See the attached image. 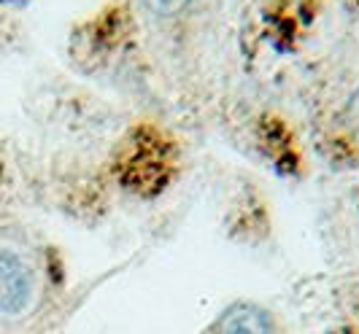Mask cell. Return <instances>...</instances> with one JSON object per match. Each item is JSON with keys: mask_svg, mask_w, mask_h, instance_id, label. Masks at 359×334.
Here are the masks:
<instances>
[{"mask_svg": "<svg viewBox=\"0 0 359 334\" xmlns=\"http://www.w3.org/2000/svg\"><path fill=\"white\" fill-rule=\"evenodd\" d=\"M33 302V272L11 248H0V318L25 313Z\"/></svg>", "mask_w": 359, "mask_h": 334, "instance_id": "6da1fadb", "label": "cell"}, {"mask_svg": "<svg viewBox=\"0 0 359 334\" xmlns=\"http://www.w3.org/2000/svg\"><path fill=\"white\" fill-rule=\"evenodd\" d=\"M216 334H273V321L254 305H235L219 318Z\"/></svg>", "mask_w": 359, "mask_h": 334, "instance_id": "7a4b0ae2", "label": "cell"}, {"mask_svg": "<svg viewBox=\"0 0 359 334\" xmlns=\"http://www.w3.org/2000/svg\"><path fill=\"white\" fill-rule=\"evenodd\" d=\"M149 6L162 14V17H170V14H179L189 6V0H149Z\"/></svg>", "mask_w": 359, "mask_h": 334, "instance_id": "3957f363", "label": "cell"}, {"mask_svg": "<svg viewBox=\"0 0 359 334\" xmlns=\"http://www.w3.org/2000/svg\"><path fill=\"white\" fill-rule=\"evenodd\" d=\"M351 108H354V113L359 116V89H357V95H354V100H351Z\"/></svg>", "mask_w": 359, "mask_h": 334, "instance_id": "277c9868", "label": "cell"}]
</instances>
